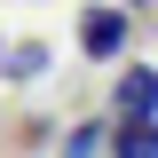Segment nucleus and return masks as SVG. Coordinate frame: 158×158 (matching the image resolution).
<instances>
[{
    "label": "nucleus",
    "instance_id": "f257e3e1",
    "mask_svg": "<svg viewBox=\"0 0 158 158\" xmlns=\"http://www.w3.org/2000/svg\"><path fill=\"white\" fill-rule=\"evenodd\" d=\"M79 56L87 63H118L127 56V8H87L79 16Z\"/></svg>",
    "mask_w": 158,
    "mask_h": 158
},
{
    "label": "nucleus",
    "instance_id": "7ed1b4c3",
    "mask_svg": "<svg viewBox=\"0 0 158 158\" xmlns=\"http://www.w3.org/2000/svg\"><path fill=\"white\" fill-rule=\"evenodd\" d=\"M103 150H118V158H158V118H118L111 135H103Z\"/></svg>",
    "mask_w": 158,
    "mask_h": 158
},
{
    "label": "nucleus",
    "instance_id": "39448f33",
    "mask_svg": "<svg viewBox=\"0 0 158 158\" xmlns=\"http://www.w3.org/2000/svg\"><path fill=\"white\" fill-rule=\"evenodd\" d=\"M63 150H71V158H87V150H103V127H95V118H87V127H71V135H63Z\"/></svg>",
    "mask_w": 158,
    "mask_h": 158
},
{
    "label": "nucleus",
    "instance_id": "20e7f679",
    "mask_svg": "<svg viewBox=\"0 0 158 158\" xmlns=\"http://www.w3.org/2000/svg\"><path fill=\"white\" fill-rule=\"evenodd\" d=\"M40 71H48V48H40V40L8 48V79H40Z\"/></svg>",
    "mask_w": 158,
    "mask_h": 158
},
{
    "label": "nucleus",
    "instance_id": "f03ea898",
    "mask_svg": "<svg viewBox=\"0 0 158 158\" xmlns=\"http://www.w3.org/2000/svg\"><path fill=\"white\" fill-rule=\"evenodd\" d=\"M118 118H150L158 111V71H142V63H127V79H118Z\"/></svg>",
    "mask_w": 158,
    "mask_h": 158
}]
</instances>
